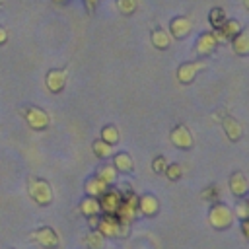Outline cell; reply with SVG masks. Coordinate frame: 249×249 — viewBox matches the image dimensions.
I'll use <instances>...</instances> for the list:
<instances>
[{
	"label": "cell",
	"mask_w": 249,
	"mask_h": 249,
	"mask_svg": "<svg viewBox=\"0 0 249 249\" xmlns=\"http://www.w3.org/2000/svg\"><path fill=\"white\" fill-rule=\"evenodd\" d=\"M29 241H35L37 245L45 247V249H56L60 239H58V233L51 228V226H43V228H37L31 231L29 235Z\"/></svg>",
	"instance_id": "6"
},
{
	"label": "cell",
	"mask_w": 249,
	"mask_h": 249,
	"mask_svg": "<svg viewBox=\"0 0 249 249\" xmlns=\"http://www.w3.org/2000/svg\"><path fill=\"white\" fill-rule=\"evenodd\" d=\"M6 41H8V31H6V27L0 25V45H4Z\"/></svg>",
	"instance_id": "33"
},
{
	"label": "cell",
	"mask_w": 249,
	"mask_h": 249,
	"mask_svg": "<svg viewBox=\"0 0 249 249\" xmlns=\"http://www.w3.org/2000/svg\"><path fill=\"white\" fill-rule=\"evenodd\" d=\"M45 86L51 93H60L66 86V70H60V68L49 70L45 76Z\"/></svg>",
	"instance_id": "10"
},
{
	"label": "cell",
	"mask_w": 249,
	"mask_h": 249,
	"mask_svg": "<svg viewBox=\"0 0 249 249\" xmlns=\"http://www.w3.org/2000/svg\"><path fill=\"white\" fill-rule=\"evenodd\" d=\"M231 41V49H233V53L235 54H239V56H247L249 54V33L247 31H239L235 37H231L230 39Z\"/></svg>",
	"instance_id": "18"
},
{
	"label": "cell",
	"mask_w": 249,
	"mask_h": 249,
	"mask_svg": "<svg viewBox=\"0 0 249 249\" xmlns=\"http://www.w3.org/2000/svg\"><path fill=\"white\" fill-rule=\"evenodd\" d=\"M111 165L117 169V173H132V171H134V161H132V158H130L128 152H119V154H115Z\"/></svg>",
	"instance_id": "17"
},
{
	"label": "cell",
	"mask_w": 249,
	"mask_h": 249,
	"mask_svg": "<svg viewBox=\"0 0 249 249\" xmlns=\"http://www.w3.org/2000/svg\"><path fill=\"white\" fill-rule=\"evenodd\" d=\"M109 187L97 177V175H91V177H88L86 179V183H84V191H86V196H93V198H99L105 191H107Z\"/></svg>",
	"instance_id": "16"
},
{
	"label": "cell",
	"mask_w": 249,
	"mask_h": 249,
	"mask_svg": "<svg viewBox=\"0 0 249 249\" xmlns=\"http://www.w3.org/2000/svg\"><path fill=\"white\" fill-rule=\"evenodd\" d=\"M228 19V16H226V10L224 8H220V6H214L210 12H208V21H210V25L214 27V29H220L222 25H224V21Z\"/></svg>",
	"instance_id": "23"
},
{
	"label": "cell",
	"mask_w": 249,
	"mask_h": 249,
	"mask_svg": "<svg viewBox=\"0 0 249 249\" xmlns=\"http://www.w3.org/2000/svg\"><path fill=\"white\" fill-rule=\"evenodd\" d=\"M169 136H171V144L175 148H179V150H189L195 144L193 134H191V130H189L187 124H175Z\"/></svg>",
	"instance_id": "8"
},
{
	"label": "cell",
	"mask_w": 249,
	"mask_h": 249,
	"mask_svg": "<svg viewBox=\"0 0 249 249\" xmlns=\"http://www.w3.org/2000/svg\"><path fill=\"white\" fill-rule=\"evenodd\" d=\"M220 121H222V128H224L226 136H228L231 142H237V140L243 136V128H241V124H239L233 117L226 115V117H222Z\"/></svg>",
	"instance_id": "15"
},
{
	"label": "cell",
	"mask_w": 249,
	"mask_h": 249,
	"mask_svg": "<svg viewBox=\"0 0 249 249\" xmlns=\"http://www.w3.org/2000/svg\"><path fill=\"white\" fill-rule=\"evenodd\" d=\"M241 233H243L245 239L249 237V222L247 220H241Z\"/></svg>",
	"instance_id": "31"
},
{
	"label": "cell",
	"mask_w": 249,
	"mask_h": 249,
	"mask_svg": "<svg viewBox=\"0 0 249 249\" xmlns=\"http://www.w3.org/2000/svg\"><path fill=\"white\" fill-rule=\"evenodd\" d=\"M202 198L204 200H210V202H218V198H220V187H216V185L206 187L202 191Z\"/></svg>",
	"instance_id": "29"
},
{
	"label": "cell",
	"mask_w": 249,
	"mask_h": 249,
	"mask_svg": "<svg viewBox=\"0 0 249 249\" xmlns=\"http://www.w3.org/2000/svg\"><path fill=\"white\" fill-rule=\"evenodd\" d=\"M84 245L88 249H105V237L97 231V230H91L86 237H84Z\"/></svg>",
	"instance_id": "22"
},
{
	"label": "cell",
	"mask_w": 249,
	"mask_h": 249,
	"mask_svg": "<svg viewBox=\"0 0 249 249\" xmlns=\"http://www.w3.org/2000/svg\"><path fill=\"white\" fill-rule=\"evenodd\" d=\"M193 29V23L187 16H175L171 21H169V35L173 39H185Z\"/></svg>",
	"instance_id": "9"
},
{
	"label": "cell",
	"mask_w": 249,
	"mask_h": 249,
	"mask_svg": "<svg viewBox=\"0 0 249 249\" xmlns=\"http://www.w3.org/2000/svg\"><path fill=\"white\" fill-rule=\"evenodd\" d=\"M163 173H165V177L169 181H179L183 177V165L181 163H167V167H165Z\"/></svg>",
	"instance_id": "27"
},
{
	"label": "cell",
	"mask_w": 249,
	"mask_h": 249,
	"mask_svg": "<svg viewBox=\"0 0 249 249\" xmlns=\"http://www.w3.org/2000/svg\"><path fill=\"white\" fill-rule=\"evenodd\" d=\"M136 214H138V195H134L132 191H128L124 196H121V204H119L115 216H117L121 222L130 224Z\"/></svg>",
	"instance_id": "4"
},
{
	"label": "cell",
	"mask_w": 249,
	"mask_h": 249,
	"mask_svg": "<svg viewBox=\"0 0 249 249\" xmlns=\"http://www.w3.org/2000/svg\"><path fill=\"white\" fill-rule=\"evenodd\" d=\"M138 8V0H117V10L123 16H132Z\"/></svg>",
	"instance_id": "26"
},
{
	"label": "cell",
	"mask_w": 249,
	"mask_h": 249,
	"mask_svg": "<svg viewBox=\"0 0 249 249\" xmlns=\"http://www.w3.org/2000/svg\"><path fill=\"white\" fill-rule=\"evenodd\" d=\"M27 193H29L31 200L37 202L39 206H49L53 202V189H51V185H49L47 179L29 177V181H27Z\"/></svg>",
	"instance_id": "2"
},
{
	"label": "cell",
	"mask_w": 249,
	"mask_h": 249,
	"mask_svg": "<svg viewBox=\"0 0 249 249\" xmlns=\"http://www.w3.org/2000/svg\"><path fill=\"white\" fill-rule=\"evenodd\" d=\"M95 230H97L103 237H111V239L128 235V224L121 222L115 214H105L103 218H99V224H97Z\"/></svg>",
	"instance_id": "3"
},
{
	"label": "cell",
	"mask_w": 249,
	"mask_h": 249,
	"mask_svg": "<svg viewBox=\"0 0 249 249\" xmlns=\"http://www.w3.org/2000/svg\"><path fill=\"white\" fill-rule=\"evenodd\" d=\"M107 187H113L115 183H117V179H119V173H117V169L111 165V163H103V165H99V169H97V173H95Z\"/></svg>",
	"instance_id": "20"
},
{
	"label": "cell",
	"mask_w": 249,
	"mask_h": 249,
	"mask_svg": "<svg viewBox=\"0 0 249 249\" xmlns=\"http://www.w3.org/2000/svg\"><path fill=\"white\" fill-rule=\"evenodd\" d=\"M21 115L25 117L27 124H29L33 130H45V128L49 126V123H51L49 115H47L41 107H37V105H25V107L21 109Z\"/></svg>",
	"instance_id": "5"
},
{
	"label": "cell",
	"mask_w": 249,
	"mask_h": 249,
	"mask_svg": "<svg viewBox=\"0 0 249 249\" xmlns=\"http://www.w3.org/2000/svg\"><path fill=\"white\" fill-rule=\"evenodd\" d=\"M160 210V200L156 198V195H150V193H144L138 196V214L146 216V218H152L156 216Z\"/></svg>",
	"instance_id": "13"
},
{
	"label": "cell",
	"mask_w": 249,
	"mask_h": 249,
	"mask_svg": "<svg viewBox=\"0 0 249 249\" xmlns=\"http://www.w3.org/2000/svg\"><path fill=\"white\" fill-rule=\"evenodd\" d=\"M101 140L107 142L109 146H115V144L121 140V136H119V128H117L115 124H105V126L101 128Z\"/></svg>",
	"instance_id": "24"
},
{
	"label": "cell",
	"mask_w": 249,
	"mask_h": 249,
	"mask_svg": "<svg viewBox=\"0 0 249 249\" xmlns=\"http://www.w3.org/2000/svg\"><path fill=\"white\" fill-rule=\"evenodd\" d=\"M216 47H218V43H216V39H214V35H212V31H206V33H200L198 37H196V43H195V53L198 54V56H208V54H212L214 51H216Z\"/></svg>",
	"instance_id": "12"
},
{
	"label": "cell",
	"mask_w": 249,
	"mask_h": 249,
	"mask_svg": "<svg viewBox=\"0 0 249 249\" xmlns=\"http://www.w3.org/2000/svg\"><path fill=\"white\" fill-rule=\"evenodd\" d=\"M230 191L233 196H241V198L249 193V181L243 171H233L230 175Z\"/></svg>",
	"instance_id": "14"
},
{
	"label": "cell",
	"mask_w": 249,
	"mask_h": 249,
	"mask_svg": "<svg viewBox=\"0 0 249 249\" xmlns=\"http://www.w3.org/2000/svg\"><path fill=\"white\" fill-rule=\"evenodd\" d=\"M88 224H89V228H91V230H95V228H97V224H99V218H97V216H89V218H88Z\"/></svg>",
	"instance_id": "32"
},
{
	"label": "cell",
	"mask_w": 249,
	"mask_h": 249,
	"mask_svg": "<svg viewBox=\"0 0 249 249\" xmlns=\"http://www.w3.org/2000/svg\"><path fill=\"white\" fill-rule=\"evenodd\" d=\"M86 4H88V8L91 10V8H95V4H97V0H86Z\"/></svg>",
	"instance_id": "34"
},
{
	"label": "cell",
	"mask_w": 249,
	"mask_h": 249,
	"mask_svg": "<svg viewBox=\"0 0 249 249\" xmlns=\"http://www.w3.org/2000/svg\"><path fill=\"white\" fill-rule=\"evenodd\" d=\"M97 202H99V210H103L105 214H115L121 204V193L117 189H107L97 198Z\"/></svg>",
	"instance_id": "11"
},
{
	"label": "cell",
	"mask_w": 249,
	"mask_h": 249,
	"mask_svg": "<svg viewBox=\"0 0 249 249\" xmlns=\"http://www.w3.org/2000/svg\"><path fill=\"white\" fill-rule=\"evenodd\" d=\"M206 68V62L204 60H193V62H183L179 68H177V80L181 82V84H193L195 82V78H196V74L200 72V70H204Z\"/></svg>",
	"instance_id": "7"
},
{
	"label": "cell",
	"mask_w": 249,
	"mask_h": 249,
	"mask_svg": "<svg viewBox=\"0 0 249 249\" xmlns=\"http://www.w3.org/2000/svg\"><path fill=\"white\" fill-rule=\"evenodd\" d=\"M165 167H167V160H165V156H156V158L152 160V169H154L156 173H163Z\"/></svg>",
	"instance_id": "30"
},
{
	"label": "cell",
	"mask_w": 249,
	"mask_h": 249,
	"mask_svg": "<svg viewBox=\"0 0 249 249\" xmlns=\"http://www.w3.org/2000/svg\"><path fill=\"white\" fill-rule=\"evenodd\" d=\"M233 220H235L233 210L224 202H214L208 210V224L218 231H224V230L231 228Z\"/></svg>",
	"instance_id": "1"
},
{
	"label": "cell",
	"mask_w": 249,
	"mask_h": 249,
	"mask_svg": "<svg viewBox=\"0 0 249 249\" xmlns=\"http://www.w3.org/2000/svg\"><path fill=\"white\" fill-rule=\"evenodd\" d=\"M0 4H2V2H0Z\"/></svg>",
	"instance_id": "36"
},
{
	"label": "cell",
	"mask_w": 249,
	"mask_h": 249,
	"mask_svg": "<svg viewBox=\"0 0 249 249\" xmlns=\"http://www.w3.org/2000/svg\"><path fill=\"white\" fill-rule=\"evenodd\" d=\"M233 218H239V222L249 218V202H247V200H241V202L235 204V208H233Z\"/></svg>",
	"instance_id": "28"
},
{
	"label": "cell",
	"mask_w": 249,
	"mask_h": 249,
	"mask_svg": "<svg viewBox=\"0 0 249 249\" xmlns=\"http://www.w3.org/2000/svg\"><path fill=\"white\" fill-rule=\"evenodd\" d=\"M93 154L97 156V158H101V160H107L109 156H113V146H109L107 142H103L101 138L99 140H95L93 142Z\"/></svg>",
	"instance_id": "25"
},
{
	"label": "cell",
	"mask_w": 249,
	"mask_h": 249,
	"mask_svg": "<svg viewBox=\"0 0 249 249\" xmlns=\"http://www.w3.org/2000/svg\"><path fill=\"white\" fill-rule=\"evenodd\" d=\"M150 41H152V45H154L156 49L165 51V49H169V45H171V35H169L165 29L156 27V29L152 31V35H150Z\"/></svg>",
	"instance_id": "19"
},
{
	"label": "cell",
	"mask_w": 249,
	"mask_h": 249,
	"mask_svg": "<svg viewBox=\"0 0 249 249\" xmlns=\"http://www.w3.org/2000/svg\"><path fill=\"white\" fill-rule=\"evenodd\" d=\"M78 210H80V214H84V216H97L101 210H99V202H97V198H93V196H84L82 200H80V206H78Z\"/></svg>",
	"instance_id": "21"
},
{
	"label": "cell",
	"mask_w": 249,
	"mask_h": 249,
	"mask_svg": "<svg viewBox=\"0 0 249 249\" xmlns=\"http://www.w3.org/2000/svg\"><path fill=\"white\" fill-rule=\"evenodd\" d=\"M54 2H64V0H54Z\"/></svg>",
	"instance_id": "35"
}]
</instances>
